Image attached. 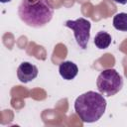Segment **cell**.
<instances>
[{
	"mask_svg": "<svg viewBox=\"0 0 127 127\" xmlns=\"http://www.w3.org/2000/svg\"><path fill=\"white\" fill-rule=\"evenodd\" d=\"M18 15L26 25L41 28L52 20L54 8L48 0H22L18 7Z\"/></svg>",
	"mask_w": 127,
	"mask_h": 127,
	"instance_id": "obj_1",
	"label": "cell"
},
{
	"mask_svg": "<svg viewBox=\"0 0 127 127\" xmlns=\"http://www.w3.org/2000/svg\"><path fill=\"white\" fill-rule=\"evenodd\" d=\"M106 109V100L101 93L87 91L74 101V110L82 122L92 123L101 118Z\"/></svg>",
	"mask_w": 127,
	"mask_h": 127,
	"instance_id": "obj_2",
	"label": "cell"
},
{
	"mask_svg": "<svg viewBox=\"0 0 127 127\" xmlns=\"http://www.w3.org/2000/svg\"><path fill=\"white\" fill-rule=\"evenodd\" d=\"M98 91L105 96H113L119 92L123 86V78L114 68L102 70L96 79Z\"/></svg>",
	"mask_w": 127,
	"mask_h": 127,
	"instance_id": "obj_3",
	"label": "cell"
},
{
	"mask_svg": "<svg viewBox=\"0 0 127 127\" xmlns=\"http://www.w3.org/2000/svg\"><path fill=\"white\" fill-rule=\"evenodd\" d=\"M64 26L73 31L77 45L82 50H85L90 38L91 23L87 19L81 17L76 20H67L64 23Z\"/></svg>",
	"mask_w": 127,
	"mask_h": 127,
	"instance_id": "obj_4",
	"label": "cell"
},
{
	"mask_svg": "<svg viewBox=\"0 0 127 127\" xmlns=\"http://www.w3.org/2000/svg\"><path fill=\"white\" fill-rule=\"evenodd\" d=\"M38 67L29 62H23L17 68L18 79L23 83H28L34 80L38 76Z\"/></svg>",
	"mask_w": 127,
	"mask_h": 127,
	"instance_id": "obj_5",
	"label": "cell"
},
{
	"mask_svg": "<svg viewBox=\"0 0 127 127\" xmlns=\"http://www.w3.org/2000/svg\"><path fill=\"white\" fill-rule=\"evenodd\" d=\"M59 72L61 74V76L65 79V80H71L73 79L77 73H78V67L77 65L70 62V61H65L63 62L60 66H59Z\"/></svg>",
	"mask_w": 127,
	"mask_h": 127,
	"instance_id": "obj_6",
	"label": "cell"
},
{
	"mask_svg": "<svg viewBox=\"0 0 127 127\" xmlns=\"http://www.w3.org/2000/svg\"><path fill=\"white\" fill-rule=\"evenodd\" d=\"M111 36L107 32L100 31L94 37V45L100 50L107 49L111 44Z\"/></svg>",
	"mask_w": 127,
	"mask_h": 127,
	"instance_id": "obj_7",
	"label": "cell"
},
{
	"mask_svg": "<svg viewBox=\"0 0 127 127\" xmlns=\"http://www.w3.org/2000/svg\"><path fill=\"white\" fill-rule=\"evenodd\" d=\"M113 27L122 32H127V13H117L113 17Z\"/></svg>",
	"mask_w": 127,
	"mask_h": 127,
	"instance_id": "obj_8",
	"label": "cell"
},
{
	"mask_svg": "<svg viewBox=\"0 0 127 127\" xmlns=\"http://www.w3.org/2000/svg\"><path fill=\"white\" fill-rule=\"evenodd\" d=\"M113 2H115V3H119V4H122V5L127 4V0H113Z\"/></svg>",
	"mask_w": 127,
	"mask_h": 127,
	"instance_id": "obj_9",
	"label": "cell"
},
{
	"mask_svg": "<svg viewBox=\"0 0 127 127\" xmlns=\"http://www.w3.org/2000/svg\"><path fill=\"white\" fill-rule=\"evenodd\" d=\"M11 0H1V2L2 3H7V2H10Z\"/></svg>",
	"mask_w": 127,
	"mask_h": 127,
	"instance_id": "obj_10",
	"label": "cell"
}]
</instances>
